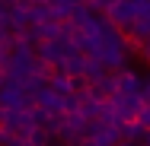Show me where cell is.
<instances>
[{
	"mask_svg": "<svg viewBox=\"0 0 150 146\" xmlns=\"http://www.w3.org/2000/svg\"><path fill=\"white\" fill-rule=\"evenodd\" d=\"M109 73V67H105V60L99 57V54H86V64H83V76L80 80H86V83H96L99 76H105Z\"/></svg>",
	"mask_w": 150,
	"mask_h": 146,
	"instance_id": "cell-6",
	"label": "cell"
},
{
	"mask_svg": "<svg viewBox=\"0 0 150 146\" xmlns=\"http://www.w3.org/2000/svg\"><path fill=\"white\" fill-rule=\"evenodd\" d=\"M115 146H144V143H131V140H118Z\"/></svg>",
	"mask_w": 150,
	"mask_h": 146,
	"instance_id": "cell-16",
	"label": "cell"
},
{
	"mask_svg": "<svg viewBox=\"0 0 150 146\" xmlns=\"http://www.w3.org/2000/svg\"><path fill=\"white\" fill-rule=\"evenodd\" d=\"M51 140H54V130L48 127V124H35L29 133V143L32 146H51Z\"/></svg>",
	"mask_w": 150,
	"mask_h": 146,
	"instance_id": "cell-11",
	"label": "cell"
},
{
	"mask_svg": "<svg viewBox=\"0 0 150 146\" xmlns=\"http://www.w3.org/2000/svg\"><path fill=\"white\" fill-rule=\"evenodd\" d=\"M35 105L45 111V115H64V95L61 92H54L51 86H42V92L35 95Z\"/></svg>",
	"mask_w": 150,
	"mask_h": 146,
	"instance_id": "cell-4",
	"label": "cell"
},
{
	"mask_svg": "<svg viewBox=\"0 0 150 146\" xmlns=\"http://www.w3.org/2000/svg\"><path fill=\"white\" fill-rule=\"evenodd\" d=\"M144 146H150V130H147V137H144Z\"/></svg>",
	"mask_w": 150,
	"mask_h": 146,
	"instance_id": "cell-18",
	"label": "cell"
},
{
	"mask_svg": "<svg viewBox=\"0 0 150 146\" xmlns=\"http://www.w3.org/2000/svg\"><path fill=\"white\" fill-rule=\"evenodd\" d=\"M83 64H86V54H83V51H70L58 70H64V73H70V76L80 80V76H83Z\"/></svg>",
	"mask_w": 150,
	"mask_h": 146,
	"instance_id": "cell-9",
	"label": "cell"
},
{
	"mask_svg": "<svg viewBox=\"0 0 150 146\" xmlns=\"http://www.w3.org/2000/svg\"><path fill=\"white\" fill-rule=\"evenodd\" d=\"M115 76H118V92H141V83H144V76L141 73H134L131 67H121V70H115Z\"/></svg>",
	"mask_w": 150,
	"mask_h": 146,
	"instance_id": "cell-5",
	"label": "cell"
},
{
	"mask_svg": "<svg viewBox=\"0 0 150 146\" xmlns=\"http://www.w3.org/2000/svg\"><path fill=\"white\" fill-rule=\"evenodd\" d=\"M70 111H80V92L64 95V115H70Z\"/></svg>",
	"mask_w": 150,
	"mask_h": 146,
	"instance_id": "cell-13",
	"label": "cell"
},
{
	"mask_svg": "<svg viewBox=\"0 0 150 146\" xmlns=\"http://www.w3.org/2000/svg\"><path fill=\"white\" fill-rule=\"evenodd\" d=\"M105 16H109V19H112V22H115V26H118L121 32H125V29H131V22L137 19L134 0H115V3H112V6L105 10Z\"/></svg>",
	"mask_w": 150,
	"mask_h": 146,
	"instance_id": "cell-3",
	"label": "cell"
},
{
	"mask_svg": "<svg viewBox=\"0 0 150 146\" xmlns=\"http://www.w3.org/2000/svg\"><path fill=\"white\" fill-rule=\"evenodd\" d=\"M93 86V92L99 95V98H112L115 92H118V76H115V70H109L105 76H99L96 83H90Z\"/></svg>",
	"mask_w": 150,
	"mask_h": 146,
	"instance_id": "cell-7",
	"label": "cell"
},
{
	"mask_svg": "<svg viewBox=\"0 0 150 146\" xmlns=\"http://www.w3.org/2000/svg\"><path fill=\"white\" fill-rule=\"evenodd\" d=\"M10 19H13V32L32 26V19H29V6H19V3H16V6L10 10Z\"/></svg>",
	"mask_w": 150,
	"mask_h": 146,
	"instance_id": "cell-12",
	"label": "cell"
},
{
	"mask_svg": "<svg viewBox=\"0 0 150 146\" xmlns=\"http://www.w3.org/2000/svg\"><path fill=\"white\" fill-rule=\"evenodd\" d=\"M112 3H115V0H90V10H93V13H105Z\"/></svg>",
	"mask_w": 150,
	"mask_h": 146,
	"instance_id": "cell-14",
	"label": "cell"
},
{
	"mask_svg": "<svg viewBox=\"0 0 150 146\" xmlns=\"http://www.w3.org/2000/svg\"><path fill=\"white\" fill-rule=\"evenodd\" d=\"M48 86L54 89V92H61V95H70V92H77V76H70V73L58 70V73H51Z\"/></svg>",
	"mask_w": 150,
	"mask_h": 146,
	"instance_id": "cell-8",
	"label": "cell"
},
{
	"mask_svg": "<svg viewBox=\"0 0 150 146\" xmlns=\"http://www.w3.org/2000/svg\"><path fill=\"white\" fill-rule=\"evenodd\" d=\"M96 54L105 60V67H109V70H121V67H128L131 51H128V45H125V32H121L118 26H115V29H109L105 41H102V48H99Z\"/></svg>",
	"mask_w": 150,
	"mask_h": 146,
	"instance_id": "cell-1",
	"label": "cell"
},
{
	"mask_svg": "<svg viewBox=\"0 0 150 146\" xmlns=\"http://www.w3.org/2000/svg\"><path fill=\"white\" fill-rule=\"evenodd\" d=\"M112 102H115V111H118L121 121H137L141 115V108H144V98H141V92H115L112 95Z\"/></svg>",
	"mask_w": 150,
	"mask_h": 146,
	"instance_id": "cell-2",
	"label": "cell"
},
{
	"mask_svg": "<svg viewBox=\"0 0 150 146\" xmlns=\"http://www.w3.org/2000/svg\"><path fill=\"white\" fill-rule=\"evenodd\" d=\"M141 57H144V60H147V64H150V35H147V38H144V54H141Z\"/></svg>",
	"mask_w": 150,
	"mask_h": 146,
	"instance_id": "cell-15",
	"label": "cell"
},
{
	"mask_svg": "<svg viewBox=\"0 0 150 146\" xmlns=\"http://www.w3.org/2000/svg\"><path fill=\"white\" fill-rule=\"evenodd\" d=\"M16 3H19V6H35L38 0H16Z\"/></svg>",
	"mask_w": 150,
	"mask_h": 146,
	"instance_id": "cell-17",
	"label": "cell"
},
{
	"mask_svg": "<svg viewBox=\"0 0 150 146\" xmlns=\"http://www.w3.org/2000/svg\"><path fill=\"white\" fill-rule=\"evenodd\" d=\"M147 137V127L141 121H125L121 124V140H131V143H144Z\"/></svg>",
	"mask_w": 150,
	"mask_h": 146,
	"instance_id": "cell-10",
	"label": "cell"
}]
</instances>
